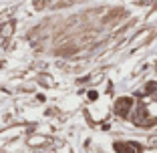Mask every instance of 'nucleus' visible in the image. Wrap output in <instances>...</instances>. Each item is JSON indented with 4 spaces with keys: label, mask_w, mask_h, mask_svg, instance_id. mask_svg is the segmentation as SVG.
<instances>
[{
    "label": "nucleus",
    "mask_w": 157,
    "mask_h": 153,
    "mask_svg": "<svg viewBox=\"0 0 157 153\" xmlns=\"http://www.w3.org/2000/svg\"><path fill=\"white\" fill-rule=\"evenodd\" d=\"M129 107H131L129 99H121V101L117 103V113H119L121 117H125V115H127V111H129Z\"/></svg>",
    "instance_id": "obj_1"
}]
</instances>
